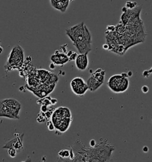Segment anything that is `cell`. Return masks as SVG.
I'll use <instances>...</instances> for the list:
<instances>
[{"instance_id": "obj_1", "label": "cell", "mask_w": 152, "mask_h": 162, "mask_svg": "<svg viewBox=\"0 0 152 162\" xmlns=\"http://www.w3.org/2000/svg\"><path fill=\"white\" fill-rule=\"evenodd\" d=\"M74 153L73 161H108L112 158L115 147L108 140L101 138L93 147L87 148L80 140L71 146Z\"/></svg>"}, {"instance_id": "obj_2", "label": "cell", "mask_w": 152, "mask_h": 162, "mask_svg": "<svg viewBox=\"0 0 152 162\" xmlns=\"http://www.w3.org/2000/svg\"><path fill=\"white\" fill-rule=\"evenodd\" d=\"M65 33L80 54L89 53L92 51V35L84 22L66 28Z\"/></svg>"}, {"instance_id": "obj_3", "label": "cell", "mask_w": 152, "mask_h": 162, "mask_svg": "<svg viewBox=\"0 0 152 162\" xmlns=\"http://www.w3.org/2000/svg\"><path fill=\"white\" fill-rule=\"evenodd\" d=\"M51 118L55 128L61 133L67 130L73 120L69 109L64 107L55 109Z\"/></svg>"}, {"instance_id": "obj_4", "label": "cell", "mask_w": 152, "mask_h": 162, "mask_svg": "<svg viewBox=\"0 0 152 162\" xmlns=\"http://www.w3.org/2000/svg\"><path fill=\"white\" fill-rule=\"evenodd\" d=\"M129 84L130 82L128 78L123 77L121 74L112 76L107 83L110 90L116 93L124 92L128 89Z\"/></svg>"}, {"instance_id": "obj_5", "label": "cell", "mask_w": 152, "mask_h": 162, "mask_svg": "<svg viewBox=\"0 0 152 162\" xmlns=\"http://www.w3.org/2000/svg\"><path fill=\"white\" fill-rule=\"evenodd\" d=\"M70 87L73 92L77 96H83L89 90L87 84L81 77H75L70 83Z\"/></svg>"}, {"instance_id": "obj_6", "label": "cell", "mask_w": 152, "mask_h": 162, "mask_svg": "<svg viewBox=\"0 0 152 162\" xmlns=\"http://www.w3.org/2000/svg\"><path fill=\"white\" fill-rule=\"evenodd\" d=\"M5 106L8 108L16 119L20 118V112L22 109V104L14 99H5L1 100Z\"/></svg>"}, {"instance_id": "obj_7", "label": "cell", "mask_w": 152, "mask_h": 162, "mask_svg": "<svg viewBox=\"0 0 152 162\" xmlns=\"http://www.w3.org/2000/svg\"><path fill=\"white\" fill-rule=\"evenodd\" d=\"M24 51L19 45L13 47L9 56L8 62L10 65L18 64L19 62L23 61Z\"/></svg>"}, {"instance_id": "obj_8", "label": "cell", "mask_w": 152, "mask_h": 162, "mask_svg": "<svg viewBox=\"0 0 152 162\" xmlns=\"http://www.w3.org/2000/svg\"><path fill=\"white\" fill-rule=\"evenodd\" d=\"M24 134H22V135H19L18 136H17L16 138H14L13 140L9 141L7 142L4 146L3 147V148H7L8 149L9 148L13 147L15 148L17 150V151H21L23 150V140Z\"/></svg>"}, {"instance_id": "obj_9", "label": "cell", "mask_w": 152, "mask_h": 162, "mask_svg": "<svg viewBox=\"0 0 152 162\" xmlns=\"http://www.w3.org/2000/svg\"><path fill=\"white\" fill-rule=\"evenodd\" d=\"M89 53L80 54L77 55L75 60L76 67L80 71H84L89 65V59L87 55Z\"/></svg>"}, {"instance_id": "obj_10", "label": "cell", "mask_w": 152, "mask_h": 162, "mask_svg": "<svg viewBox=\"0 0 152 162\" xmlns=\"http://www.w3.org/2000/svg\"><path fill=\"white\" fill-rule=\"evenodd\" d=\"M52 7L62 13L65 12L69 5L70 0H50Z\"/></svg>"}, {"instance_id": "obj_11", "label": "cell", "mask_w": 152, "mask_h": 162, "mask_svg": "<svg viewBox=\"0 0 152 162\" xmlns=\"http://www.w3.org/2000/svg\"><path fill=\"white\" fill-rule=\"evenodd\" d=\"M103 84V82H101L99 80L93 75H92L89 78L87 83L89 90L90 91H96Z\"/></svg>"}, {"instance_id": "obj_12", "label": "cell", "mask_w": 152, "mask_h": 162, "mask_svg": "<svg viewBox=\"0 0 152 162\" xmlns=\"http://www.w3.org/2000/svg\"><path fill=\"white\" fill-rule=\"evenodd\" d=\"M0 117H5L8 119H16L12 113L10 111V110L5 105L4 103L0 100Z\"/></svg>"}, {"instance_id": "obj_13", "label": "cell", "mask_w": 152, "mask_h": 162, "mask_svg": "<svg viewBox=\"0 0 152 162\" xmlns=\"http://www.w3.org/2000/svg\"><path fill=\"white\" fill-rule=\"evenodd\" d=\"M59 161H70V150H62L59 151Z\"/></svg>"}, {"instance_id": "obj_14", "label": "cell", "mask_w": 152, "mask_h": 162, "mask_svg": "<svg viewBox=\"0 0 152 162\" xmlns=\"http://www.w3.org/2000/svg\"><path fill=\"white\" fill-rule=\"evenodd\" d=\"M51 97L48 96V97H44L43 98V99H40V100H38L36 103L39 104H45V105H47V106H51L52 105L51 103Z\"/></svg>"}, {"instance_id": "obj_15", "label": "cell", "mask_w": 152, "mask_h": 162, "mask_svg": "<svg viewBox=\"0 0 152 162\" xmlns=\"http://www.w3.org/2000/svg\"><path fill=\"white\" fill-rule=\"evenodd\" d=\"M45 121H46V117H45V113L42 112L41 111L40 113H39L37 115V117L36 118V121L38 123H41L44 122H45Z\"/></svg>"}, {"instance_id": "obj_16", "label": "cell", "mask_w": 152, "mask_h": 162, "mask_svg": "<svg viewBox=\"0 0 152 162\" xmlns=\"http://www.w3.org/2000/svg\"><path fill=\"white\" fill-rule=\"evenodd\" d=\"M8 154L11 157L14 158L17 156V151L15 148L11 147L8 148Z\"/></svg>"}, {"instance_id": "obj_17", "label": "cell", "mask_w": 152, "mask_h": 162, "mask_svg": "<svg viewBox=\"0 0 152 162\" xmlns=\"http://www.w3.org/2000/svg\"><path fill=\"white\" fill-rule=\"evenodd\" d=\"M137 7V3L136 2H132V1H127L125 4V7L128 9H132Z\"/></svg>"}, {"instance_id": "obj_18", "label": "cell", "mask_w": 152, "mask_h": 162, "mask_svg": "<svg viewBox=\"0 0 152 162\" xmlns=\"http://www.w3.org/2000/svg\"><path fill=\"white\" fill-rule=\"evenodd\" d=\"M46 126L48 127V128L49 131H54L55 128L54 123H53L52 121H50V120H49V121L47 122Z\"/></svg>"}, {"instance_id": "obj_19", "label": "cell", "mask_w": 152, "mask_h": 162, "mask_svg": "<svg viewBox=\"0 0 152 162\" xmlns=\"http://www.w3.org/2000/svg\"><path fill=\"white\" fill-rule=\"evenodd\" d=\"M78 54L75 52H73V54H72L70 56L68 57L69 58V61H75L76 58H77Z\"/></svg>"}, {"instance_id": "obj_20", "label": "cell", "mask_w": 152, "mask_h": 162, "mask_svg": "<svg viewBox=\"0 0 152 162\" xmlns=\"http://www.w3.org/2000/svg\"><path fill=\"white\" fill-rule=\"evenodd\" d=\"M49 110V106L45 105V104H42L41 107V111L43 113L46 112Z\"/></svg>"}, {"instance_id": "obj_21", "label": "cell", "mask_w": 152, "mask_h": 162, "mask_svg": "<svg viewBox=\"0 0 152 162\" xmlns=\"http://www.w3.org/2000/svg\"><path fill=\"white\" fill-rule=\"evenodd\" d=\"M108 32H113L115 31V26L112 25H109L108 26L107 28H106Z\"/></svg>"}, {"instance_id": "obj_22", "label": "cell", "mask_w": 152, "mask_h": 162, "mask_svg": "<svg viewBox=\"0 0 152 162\" xmlns=\"http://www.w3.org/2000/svg\"><path fill=\"white\" fill-rule=\"evenodd\" d=\"M66 46H67V44L61 46H60L61 50V52L62 53L66 54V53L67 52V47H66Z\"/></svg>"}, {"instance_id": "obj_23", "label": "cell", "mask_w": 152, "mask_h": 162, "mask_svg": "<svg viewBox=\"0 0 152 162\" xmlns=\"http://www.w3.org/2000/svg\"><path fill=\"white\" fill-rule=\"evenodd\" d=\"M141 91L144 93H147L149 91V88L147 85H143L141 87Z\"/></svg>"}, {"instance_id": "obj_24", "label": "cell", "mask_w": 152, "mask_h": 162, "mask_svg": "<svg viewBox=\"0 0 152 162\" xmlns=\"http://www.w3.org/2000/svg\"><path fill=\"white\" fill-rule=\"evenodd\" d=\"M150 73L148 70H144L143 72H142V75L144 77H149L150 76Z\"/></svg>"}, {"instance_id": "obj_25", "label": "cell", "mask_w": 152, "mask_h": 162, "mask_svg": "<svg viewBox=\"0 0 152 162\" xmlns=\"http://www.w3.org/2000/svg\"><path fill=\"white\" fill-rule=\"evenodd\" d=\"M97 144V142L96 141H95L94 140H91L90 142H89V144H90V146L91 147H94L95 146H96Z\"/></svg>"}, {"instance_id": "obj_26", "label": "cell", "mask_w": 152, "mask_h": 162, "mask_svg": "<svg viewBox=\"0 0 152 162\" xmlns=\"http://www.w3.org/2000/svg\"><path fill=\"white\" fill-rule=\"evenodd\" d=\"M57 102H58V100H57L56 99L51 98V104H52V105H55V104H56L57 103Z\"/></svg>"}, {"instance_id": "obj_27", "label": "cell", "mask_w": 152, "mask_h": 162, "mask_svg": "<svg viewBox=\"0 0 152 162\" xmlns=\"http://www.w3.org/2000/svg\"><path fill=\"white\" fill-rule=\"evenodd\" d=\"M149 147H148L147 146H144L143 147H142V151L144 152V153H147L148 151H149Z\"/></svg>"}, {"instance_id": "obj_28", "label": "cell", "mask_w": 152, "mask_h": 162, "mask_svg": "<svg viewBox=\"0 0 152 162\" xmlns=\"http://www.w3.org/2000/svg\"><path fill=\"white\" fill-rule=\"evenodd\" d=\"M49 67H50L51 69L54 70L55 68V64L54 63H53V62H52V63L49 65Z\"/></svg>"}, {"instance_id": "obj_29", "label": "cell", "mask_w": 152, "mask_h": 162, "mask_svg": "<svg viewBox=\"0 0 152 162\" xmlns=\"http://www.w3.org/2000/svg\"><path fill=\"white\" fill-rule=\"evenodd\" d=\"M103 48L104 49H106V50H108L109 49V45H108L107 43H105L103 45Z\"/></svg>"}, {"instance_id": "obj_30", "label": "cell", "mask_w": 152, "mask_h": 162, "mask_svg": "<svg viewBox=\"0 0 152 162\" xmlns=\"http://www.w3.org/2000/svg\"><path fill=\"white\" fill-rule=\"evenodd\" d=\"M121 75H122L123 77L128 78V75H127V73H126V72H122V73H121Z\"/></svg>"}, {"instance_id": "obj_31", "label": "cell", "mask_w": 152, "mask_h": 162, "mask_svg": "<svg viewBox=\"0 0 152 162\" xmlns=\"http://www.w3.org/2000/svg\"><path fill=\"white\" fill-rule=\"evenodd\" d=\"M127 75H128V77H132V71H128V73H127Z\"/></svg>"}, {"instance_id": "obj_32", "label": "cell", "mask_w": 152, "mask_h": 162, "mask_svg": "<svg viewBox=\"0 0 152 162\" xmlns=\"http://www.w3.org/2000/svg\"><path fill=\"white\" fill-rule=\"evenodd\" d=\"M148 71H149V72H150V73H152V67L150 68V69L148 70Z\"/></svg>"}, {"instance_id": "obj_33", "label": "cell", "mask_w": 152, "mask_h": 162, "mask_svg": "<svg viewBox=\"0 0 152 162\" xmlns=\"http://www.w3.org/2000/svg\"><path fill=\"white\" fill-rule=\"evenodd\" d=\"M0 46H1V42H0Z\"/></svg>"}]
</instances>
